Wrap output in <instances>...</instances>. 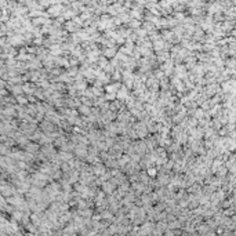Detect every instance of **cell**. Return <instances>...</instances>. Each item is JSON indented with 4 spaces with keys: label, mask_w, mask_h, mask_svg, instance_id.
<instances>
[{
    "label": "cell",
    "mask_w": 236,
    "mask_h": 236,
    "mask_svg": "<svg viewBox=\"0 0 236 236\" xmlns=\"http://www.w3.org/2000/svg\"><path fill=\"white\" fill-rule=\"evenodd\" d=\"M148 174H149L151 177H153V175H156V168H153V167H151V168H148Z\"/></svg>",
    "instance_id": "obj_2"
},
{
    "label": "cell",
    "mask_w": 236,
    "mask_h": 236,
    "mask_svg": "<svg viewBox=\"0 0 236 236\" xmlns=\"http://www.w3.org/2000/svg\"><path fill=\"white\" fill-rule=\"evenodd\" d=\"M18 101L22 102V104H26V99H25V98H21V97H18Z\"/></svg>",
    "instance_id": "obj_6"
},
{
    "label": "cell",
    "mask_w": 236,
    "mask_h": 236,
    "mask_svg": "<svg viewBox=\"0 0 236 236\" xmlns=\"http://www.w3.org/2000/svg\"><path fill=\"white\" fill-rule=\"evenodd\" d=\"M105 54H106L108 57H109V55H115V50H106Z\"/></svg>",
    "instance_id": "obj_5"
},
{
    "label": "cell",
    "mask_w": 236,
    "mask_h": 236,
    "mask_svg": "<svg viewBox=\"0 0 236 236\" xmlns=\"http://www.w3.org/2000/svg\"><path fill=\"white\" fill-rule=\"evenodd\" d=\"M104 188H105V191H106V192L112 191V185H111V184H105V186H104Z\"/></svg>",
    "instance_id": "obj_3"
},
{
    "label": "cell",
    "mask_w": 236,
    "mask_h": 236,
    "mask_svg": "<svg viewBox=\"0 0 236 236\" xmlns=\"http://www.w3.org/2000/svg\"><path fill=\"white\" fill-rule=\"evenodd\" d=\"M117 97H119V98H126V97H127V93H126V88H120L119 91H117Z\"/></svg>",
    "instance_id": "obj_1"
},
{
    "label": "cell",
    "mask_w": 236,
    "mask_h": 236,
    "mask_svg": "<svg viewBox=\"0 0 236 236\" xmlns=\"http://www.w3.org/2000/svg\"><path fill=\"white\" fill-rule=\"evenodd\" d=\"M104 173V167H97L95 168V174H102Z\"/></svg>",
    "instance_id": "obj_4"
}]
</instances>
